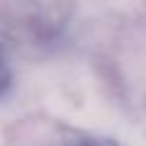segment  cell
<instances>
[{"label":"cell","mask_w":146,"mask_h":146,"mask_svg":"<svg viewBox=\"0 0 146 146\" xmlns=\"http://www.w3.org/2000/svg\"><path fill=\"white\" fill-rule=\"evenodd\" d=\"M76 146H105V144H98V141H78Z\"/></svg>","instance_id":"obj_2"},{"label":"cell","mask_w":146,"mask_h":146,"mask_svg":"<svg viewBox=\"0 0 146 146\" xmlns=\"http://www.w3.org/2000/svg\"><path fill=\"white\" fill-rule=\"evenodd\" d=\"M10 85H12V68H10V63H7L3 49H0V98L10 90Z\"/></svg>","instance_id":"obj_1"}]
</instances>
